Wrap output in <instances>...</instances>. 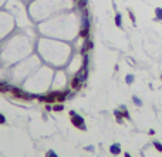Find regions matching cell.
Listing matches in <instances>:
<instances>
[{
    "label": "cell",
    "mask_w": 162,
    "mask_h": 157,
    "mask_svg": "<svg viewBox=\"0 0 162 157\" xmlns=\"http://www.w3.org/2000/svg\"><path fill=\"white\" fill-rule=\"evenodd\" d=\"M10 91H11V94H13L14 97H17V99H23V100H31V99L39 97V96H36V94H27V93H24L21 89H17V87H11Z\"/></svg>",
    "instance_id": "cell-1"
},
{
    "label": "cell",
    "mask_w": 162,
    "mask_h": 157,
    "mask_svg": "<svg viewBox=\"0 0 162 157\" xmlns=\"http://www.w3.org/2000/svg\"><path fill=\"white\" fill-rule=\"evenodd\" d=\"M71 123L76 126V127H78L80 130H87V127H85V124H84V118L78 116V114H74L73 117H71Z\"/></svg>",
    "instance_id": "cell-2"
},
{
    "label": "cell",
    "mask_w": 162,
    "mask_h": 157,
    "mask_svg": "<svg viewBox=\"0 0 162 157\" xmlns=\"http://www.w3.org/2000/svg\"><path fill=\"white\" fill-rule=\"evenodd\" d=\"M68 96V91H57V102L58 103H63Z\"/></svg>",
    "instance_id": "cell-3"
},
{
    "label": "cell",
    "mask_w": 162,
    "mask_h": 157,
    "mask_svg": "<svg viewBox=\"0 0 162 157\" xmlns=\"http://www.w3.org/2000/svg\"><path fill=\"white\" fill-rule=\"evenodd\" d=\"M71 87H73L74 90H77V89H80L81 87V80L77 77V76L73 78V81H71Z\"/></svg>",
    "instance_id": "cell-4"
},
{
    "label": "cell",
    "mask_w": 162,
    "mask_h": 157,
    "mask_svg": "<svg viewBox=\"0 0 162 157\" xmlns=\"http://www.w3.org/2000/svg\"><path fill=\"white\" fill-rule=\"evenodd\" d=\"M110 152H111L112 154H120V153H121V147H120V144H112V146L110 147Z\"/></svg>",
    "instance_id": "cell-5"
},
{
    "label": "cell",
    "mask_w": 162,
    "mask_h": 157,
    "mask_svg": "<svg viewBox=\"0 0 162 157\" xmlns=\"http://www.w3.org/2000/svg\"><path fill=\"white\" fill-rule=\"evenodd\" d=\"M77 77L80 78L81 81H82V80H85V78H87V69H85V67H82V69H81L80 72H78V73H77Z\"/></svg>",
    "instance_id": "cell-6"
},
{
    "label": "cell",
    "mask_w": 162,
    "mask_h": 157,
    "mask_svg": "<svg viewBox=\"0 0 162 157\" xmlns=\"http://www.w3.org/2000/svg\"><path fill=\"white\" fill-rule=\"evenodd\" d=\"M88 33H90V27H82V30L80 32V36L81 37H88Z\"/></svg>",
    "instance_id": "cell-7"
},
{
    "label": "cell",
    "mask_w": 162,
    "mask_h": 157,
    "mask_svg": "<svg viewBox=\"0 0 162 157\" xmlns=\"http://www.w3.org/2000/svg\"><path fill=\"white\" fill-rule=\"evenodd\" d=\"M53 110H54V112H63V110H64V106H63L61 103H58V104H56V103H54Z\"/></svg>",
    "instance_id": "cell-8"
},
{
    "label": "cell",
    "mask_w": 162,
    "mask_h": 157,
    "mask_svg": "<svg viewBox=\"0 0 162 157\" xmlns=\"http://www.w3.org/2000/svg\"><path fill=\"white\" fill-rule=\"evenodd\" d=\"M77 1V7L78 9H84L87 6V0H76Z\"/></svg>",
    "instance_id": "cell-9"
},
{
    "label": "cell",
    "mask_w": 162,
    "mask_h": 157,
    "mask_svg": "<svg viewBox=\"0 0 162 157\" xmlns=\"http://www.w3.org/2000/svg\"><path fill=\"white\" fill-rule=\"evenodd\" d=\"M115 24L118 26V27H121V24H122V22H121V14L118 13L117 16H115Z\"/></svg>",
    "instance_id": "cell-10"
},
{
    "label": "cell",
    "mask_w": 162,
    "mask_h": 157,
    "mask_svg": "<svg viewBox=\"0 0 162 157\" xmlns=\"http://www.w3.org/2000/svg\"><path fill=\"white\" fill-rule=\"evenodd\" d=\"M10 89H11V87L7 86V84H1V86H0V91H3V93H4V91H10Z\"/></svg>",
    "instance_id": "cell-11"
},
{
    "label": "cell",
    "mask_w": 162,
    "mask_h": 157,
    "mask_svg": "<svg viewBox=\"0 0 162 157\" xmlns=\"http://www.w3.org/2000/svg\"><path fill=\"white\" fill-rule=\"evenodd\" d=\"M114 114H115V117H117L118 121H122V113H121V112H118V110H117V112H114Z\"/></svg>",
    "instance_id": "cell-12"
},
{
    "label": "cell",
    "mask_w": 162,
    "mask_h": 157,
    "mask_svg": "<svg viewBox=\"0 0 162 157\" xmlns=\"http://www.w3.org/2000/svg\"><path fill=\"white\" fill-rule=\"evenodd\" d=\"M155 13H157V16H158V17L162 20V9H161V7H158V9L155 10Z\"/></svg>",
    "instance_id": "cell-13"
},
{
    "label": "cell",
    "mask_w": 162,
    "mask_h": 157,
    "mask_svg": "<svg viewBox=\"0 0 162 157\" xmlns=\"http://www.w3.org/2000/svg\"><path fill=\"white\" fill-rule=\"evenodd\" d=\"M46 157H58V156H57V154H56V153H54L53 150H50V152H48V153L46 154Z\"/></svg>",
    "instance_id": "cell-14"
},
{
    "label": "cell",
    "mask_w": 162,
    "mask_h": 157,
    "mask_svg": "<svg viewBox=\"0 0 162 157\" xmlns=\"http://www.w3.org/2000/svg\"><path fill=\"white\" fill-rule=\"evenodd\" d=\"M154 146L157 147V150H159V152H162V146L159 144V143H158V141H155V143H154Z\"/></svg>",
    "instance_id": "cell-15"
},
{
    "label": "cell",
    "mask_w": 162,
    "mask_h": 157,
    "mask_svg": "<svg viewBox=\"0 0 162 157\" xmlns=\"http://www.w3.org/2000/svg\"><path fill=\"white\" fill-rule=\"evenodd\" d=\"M6 123V117L3 114H0V124H4Z\"/></svg>",
    "instance_id": "cell-16"
},
{
    "label": "cell",
    "mask_w": 162,
    "mask_h": 157,
    "mask_svg": "<svg viewBox=\"0 0 162 157\" xmlns=\"http://www.w3.org/2000/svg\"><path fill=\"white\" fill-rule=\"evenodd\" d=\"M125 80H127V83H132V81H134V77H132V76H127Z\"/></svg>",
    "instance_id": "cell-17"
},
{
    "label": "cell",
    "mask_w": 162,
    "mask_h": 157,
    "mask_svg": "<svg viewBox=\"0 0 162 157\" xmlns=\"http://www.w3.org/2000/svg\"><path fill=\"white\" fill-rule=\"evenodd\" d=\"M134 103H135L137 106H141V102H139V100H138L137 97H134Z\"/></svg>",
    "instance_id": "cell-18"
},
{
    "label": "cell",
    "mask_w": 162,
    "mask_h": 157,
    "mask_svg": "<svg viewBox=\"0 0 162 157\" xmlns=\"http://www.w3.org/2000/svg\"><path fill=\"white\" fill-rule=\"evenodd\" d=\"M129 17H131V20H132V22H134V20H135V17H134V16H132V13H131V12H129Z\"/></svg>",
    "instance_id": "cell-19"
},
{
    "label": "cell",
    "mask_w": 162,
    "mask_h": 157,
    "mask_svg": "<svg viewBox=\"0 0 162 157\" xmlns=\"http://www.w3.org/2000/svg\"><path fill=\"white\" fill-rule=\"evenodd\" d=\"M125 157H131L129 156V153H125Z\"/></svg>",
    "instance_id": "cell-20"
}]
</instances>
